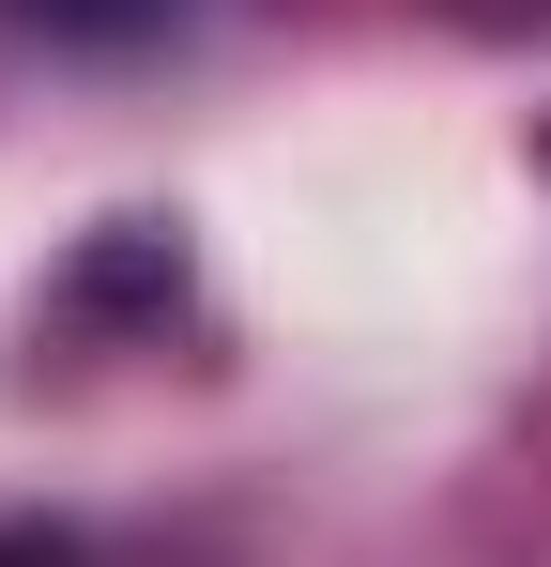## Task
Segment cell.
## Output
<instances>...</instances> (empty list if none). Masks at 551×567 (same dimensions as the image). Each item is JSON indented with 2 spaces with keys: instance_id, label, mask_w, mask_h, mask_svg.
Masks as SVG:
<instances>
[{
  "instance_id": "obj_2",
  "label": "cell",
  "mask_w": 551,
  "mask_h": 567,
  "mask_svg": "<svg viewBox=\"0 0 551 567\" xmlns=\"http://www.w3.org/2000/svg\"><path fill=\"white\" fill-rule=\"evenodd\" d=\"M0 567H92L77 537H31V522H15V537H0Z\"/></svg>"
},
{
  "instance_id": "obj_1",
  "label": "cell",
  "mask_w": 551,
  "mask_h": 567,
  "mask_svg": "<svg viewBox=\"0 0 551 567\" xmlns=\"http://www.w3.org/2000/svg\"><path fill=\"white\" fill-rule=\"evenodd\" d=\"M31 31H62V47H138V31H169L184 0H15Z\"/></svg>"
}]
</instances>
